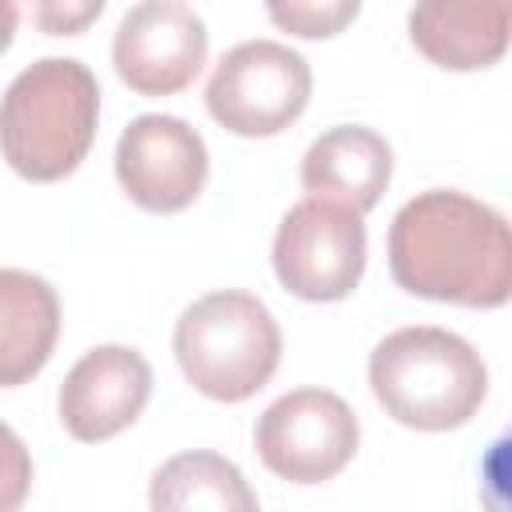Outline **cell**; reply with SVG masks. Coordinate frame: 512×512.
Segmentation results:
<instances>
[{
	"mask_svg": "<svg viewBox=\"0 0 512 512\" xmlns=\"http://www.w3.org/2000/svg\"><path fill=\"white\" fill-rule=\"evenodd\" d=\"M392 180V148L364 124H336L316 136L300 160V184L316 200L344 204L352 212L376 208Z\"/></svg>",
	"mask_w": 512,
	"mask_h": 512,
	"instance_id": "obj_11",
	"label": "cell"
},
{
	"mask_svg": "<svg viewBox=\"0 0 512 512\" xmlns=\"http://www.w3.org/2000/svg\"><path fill=\"white\" fill-rule=\"evenodd\" d=\"M368 384L396 424L416 432H448L480 412L488 396V368L456 332L412 324L388 332L372 348Z\"/></svg>",
	"mask_w": 512,
	"mask_h": 512,
	"instance_id": "obj_3",
	"label": "cell"
},
{
	"mask_svg": "<svg viewBox=\"0 0 512 512\" xmlns=\"http://www.w3.org/2000/svg\"><path fill=\"white\" fill-rule=\"evenodd\" d=\"M28 488H32V456L24 440L0 420V512L20 508Z\"/></svg>",
	"mask_w": 512,
	"mask_h": 512,
	"instance_id": "obj_17",
	"label": "cell"
},
{
	"mask_svg": "<svg viewBox=\"0 0 512 512\" xmlns=\"http://www.w3.org/2000/svg\"><path fill=\"white\" fill-rule=\"evenodd\" d=\"M152 508H168V512H184V508H236V512H252L260 500L256 492L244 484L240 468L216 452H180L168 464L156 468L152 476V492H148Z\"/></svg>",
	"mask_w": 512,
	"mask_h": 512,
	"instance_id": "obj_14",
	"label": "cell"
},
{
	"mask_svg": "<svg viewBox=\"0 0 512 512\" xmlns=\"http://www.w3.org/2000/svg\"><path fill=\"white\" fill-rule=\"evenodd\" d=\"M60 336L56 288L24 268H0V388L28 384Z\"/></svg>",
	"mask_w": 512,
	"mask_h": 512,
	"instance_id": "obj_13",
	"label": "cell"
},
{
	"mask_svg": "<svg viewBox=\"0 0 512 512\" xmlns=\"http://www.w3.org/2000/svg\"><path fill=\"white\" fill-rule=\"evenodd\" d=\"M408 36L436 68H488L508 48V0H416Z\"/></svg>",
	"mask_w": 512,
	"mask_h": 512,
	"instance_id": "obj_12",
	"label": "cell"
},
{
	"mask_svg": "<svg viewBox=\"0 0 512 512\" xmlns=\"http://www.w3.org/2000/svg\"><path fill=\"white\" fill-rule=\"evenodd\" d=\"M16 24H20L16 0H0V56L12 48V40H16Z\"/></svg>",
	"mask_w": 512,
	"mask_h": 512,
	"instance_id": "obj_18",
	"label": "cell"
},
{
	"mask_svg": "<svg viewBox=\"0 0 512 512\" xmlns=\"http://www.w3.org/2000/svg\"><path fill=\"white\" fill-rule=\"evenodd\" d=\"M172 352L200 396L240 404L272 380L280 364V328L264 300L224 288L180 312Z\"/></svg>",
	"mask_w": 512,
	"mask_h": 512,
	"instance_id": "obj_4",
	"label": "cell"
},
{
	"mask_svg": "<svg viewBox=\"0 0 512 512\" xmlns=\"http://www.w3.org/2000/svg\"><path fill=\"white\" fill-rule=\"evenodd\" d=\"M208 60V28L184 0H140L124 12L112 40L116 76L136 96L184 92Z\"/></svg>",
	"mask_w": 512,
	"mask_h": 512,
	"instance_id": "obj_8",
	"label": "cell"
},
{
	"mask_svg": "<svg viewBox=\"0 0 512 512\" xmlns=\"http://www.w3.org/2000/svg\"><path fill=\"white\" fill-rule=\"evenodd\" d=\"M108 0H32V20L44 36H80L88 32Z\"/></svg>",
	"mask_w": 512,
	"mask_h": 512,
	"instance_id": "obj_16",
	"label": "cell"
},
{
	"mask_svg": "<svg viewBox=\"0 0 512 512\" xmlns=\"http://www.w3.org/2000/svg\"><path fill=\"white\" fill-rule=\"evenodd\" d=\"M360 444L356 412L328 388H296L256 420V452L288 484H324L348 468Z\"/></svg>",
	"mask_w": 512,
	"mask_h": 512,
	"instance_id": "obj_7",
	"label": "cell"
},
{
	"mask_svg": "<svg viewBox=\"0 0 512 512\" xmlns=\"http://www.w3.org/2000/svg\"><path fill=\"white\" fill-rule=\"evenodd\" d=\"M264 8L280 32L300 40H328L356 20L360 0H264Z\"/></svg>",
	"mask_w": 512,
	"mask_h": 512,
	"instance_id": "obj_15",
	"label": "cell"
},
{
	"mask_svg": "<svg viewBox=\"0 0 512 512\" xmlns=\"http://www.w3.org/2000/svg\"><path fill=\"white\" fill-rule=\"evenodd\" d=\"M388 268L408 296L500 308L512 292L508 220L456 188L420 192L388 228Z\"/></svg>",
	"mask_w": 512,
	"mask_h": 512,
	"instance_id": "obj_1",
	"label": "cell"
},
{
	"mask_svg": "<svg viewBox=\"0 0 512 512\" xmlns=\"http://www.w3.org/2000/svg\"><path fill=\"white\" fill-rule=\"evenodd\" d=\"M100 84L88 64L44 56L28 64L0 96V152L32 184L64 180L96 140Z\"/></svg>",
	"mask_w": 512,
	"mask_h": 512,
	"instance_id": "obj_2",
	"label": "cell"
},
{
	"mask_svg": "<svg viewBox=\"0 0 512 512\" xmlns=\"http://www.w3.org/2000/svg\"><path fill=\"white\" fill-rule=\"evenodd\" d=\"M116 180L144 212H184L208 180L204 136L180 116L144 112L116 140Z\"/></svg>",
	"mask_w": 512,
	"mask_h": 512,
	"instance_id": "obj_9",
	"label": "cell"
},
{
	"mask_svg": "<svg viewBox=\"0 0 512 512\" xmlns=\"http://www.w3.org/2000/svg\"><path fill=\"white\" fill-rule=\"evenodd\" d=\"M152 396V368L128 344L84 352L60 384V424L80 444H100L124 432Z\"/></svg>",
	"mask_w": 512,
	"mask_h": 512,
	"instance_id": "obj_10",
	"label": "cell"
},
{
	"mask_svg": "<svg viewBox=\"0 0 512 512\" xmlns=\"http://www.w3.org/2000/svg\"><path fill=\"white\" fill-rule=\"evenodd\" d=\"M368 236L360 212L332 200H300L284 212L272 240V268L284 292L328 304L352 296L364 276Z\"/></svg>",
	"mask_w": 512,
	"mask_h": 512,
	"instance_id": "obj_6",
	"label": "cell"
},
{
	"mask_svg": "<svg viewBox=\"0 0 512 512\" xmlns=\"http://www.w3.org/2000/svg\"><path fill=\"white\" fill-rule=\"evenodd\" d=\"M312 96L308 60L280 40H244L216 64L204 104L232 136H276L300 120Z\"/></svg>",
	"mask_w": 512,
	"mask_h": 512,
	"instance_id": "obj_5",
	"label": "cell"
}]
</instances>
